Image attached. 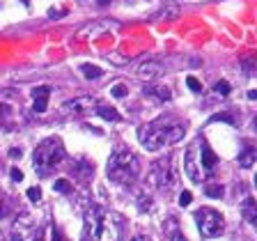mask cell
<instances>
[{"label":"cell","mask_w":257,"mask_h":241,"mask_svg":"<svg viewBox=\"0 0 257 241\" xmlns=\"http://www.w3.org/2000/svg\"><path fill=\"white\" fill-rule=\"evenodd\" d=\"M186 133V122L177 120V117H159V120L149 122V124L140 126L138 131V140L145 149L149 152H159L170 145L179 143Z\"/></svg>","instance_id":"6da1fadb"},{"label":"cell","mask_w":257,"mask_h":241,"mask_svg":"<svg viewBox=\"0 0 257 241\" xmlns=\"http://www.w3.org/2000/svg\"><path fill=\"white\" fill-rule=\"evenodd\" d=\"M140 175V159L131 149H117L108 159V177L117 184H131Z\"/></svg>","instance_id":"7a4b0ae2"},{"label":"cell","mask_w":257,"mask_h":241,"mask_svg":"<svg viewBox=\"0 0 257 241\" xmlns=\"http://www.w3.org/2000/svg\"><path fill=\"white\" fill-rule=\"evenodd\" d=\"M33 161H35V170H39V172H49L51 168L60 165L65 161V147H62L60 138H46V140H42L37 145V149H35Z\"/></svg>","instance_id":"3957f363"},{"label":"cell","mask_w":257,"mask_h":241,"mask_svg":"<svg viewBox=\"0 0 257 241\" xmlns=\"http://www.w3.org/2000/svg\"><path fill=\"white\" fill-rule=\"evenodd\" d=\"M124 239V218L115 211H104L97 225V241H122Z\"/></svg>","instance_id":"277c9868"},{"label":"cell","mask_w":257,"mask_h":241,"mask_svg":"<svg viewBox=\"0 0 257 241\" xmlns=\"http://www.w3.org/2000/svg\"><path fill=\"white\" fill-rule=\"evenodd\" d=\"M149 181L152 186H156L159 191H172L177 186V172L172 168V161L170 159H161L152 165V172H149Z\"/></svg>","instance_id":"5b68a950"},{"label":"cell","mask_w":257,"mask_h":241,"mask_svg":"<svg viewBox=\"0 0 257 241\" xmlns=\"http://www.w3.org/2000/svg\"><path fill=\"white\" fill-rule=\"evenodd\" d=\"M195 220H197V230L204 239H213L223 232V216L211 207H202L195 211Z\"/></svg>","instance_id":"8992f818"},{"label":"cell","mask_w":257,"mask_h":241,"mask_svg":"<svg viewBox=\"0 0 257 241\" xmlns=\"http://www.w3.org/2000/svg\"><path fill=\"white\" fill-rule=\"evenodd\" d=\"M184 172H186L188 179L195 181V184H202V181L207 179V175H204V170H202V163H200V138L188 147L186 156H184Z\"/></svg>","instance_id":"52a82bcc"},{"label":"cell","mask_w":257,"mask_h":241,"mask_svg":"<svg viewBox=\"0 0 257 241\" xmlns=\"http://www.w3.org/2000/svg\"><path fill=\"white\" fill-rule=\"evenodd\" d=\"M94 110H97V99L83 94V97L65 101L62 108H60V113H65V115H90V113H94Z\"/></svg>","instance_id":"ba28073f"},{"label":"cell","mask_w":257,"mask_h":241,"mask_svg":"<svg viewBox=\"0 0 257 241\" xmlns=\"http://www.w3.org/2000/svg\"><path fill=\"white\" fill-rule=\"evenodd\" d=\"M200 163H202V170H204V175L207 177H211L213 170H216V165H218V156L209 149V145L204 143L202 138H200Z\"/></svg>","instance_id":"9c48e42d"},{"label":"cell","mask_w":257,"mask_h":241,"mask_svg":"<svg viewBox=\"0 0 257 241\" xmlns=\"http://www.w3.org/2000/svg\"><path fill=\"white\" fill-rule=\"evenodd\" d=\"M163 62L159 60H145L140 67H138V76L142 78V81H154V78H159L161 74H163Z\"/></svg>","instance_id":"30bf717a"},{"label":"cell","mask_w":257,"mask_h":241,"mask_svg":"<svg viewBox=\"0 0 257 241\" xmlns=\"http://www.w3.org/2000/svg\"><path fill=\"white\" fill-rule=\"evenodd\" d=\"M49 94H51V85H39V88L33 90V113H37V115H42L46 110V106H49Z\"/></svg>","instance_id":"8fae6325"},{"label":"cell","mask_w":257,"mask_h":241,"mask_svg":"<svg viewBox=\"0 0 257 241\" xmlns=\"http://www.w3.org/2000/svg\"><path fill=\"white\" fill-rule=\"evenodd\" d=\"M241 216H243V220H246L248 225L257 223V204L252 197H246V200H243V204H241Z\"/></svg>","instance_id":"7c38bea8"},{"label":"cell","mask_w":257,"mask_h":241,"mask_svg":"<svg viewBox=\"0 0 257 241\" xmlns=\"http://www.w3.org/2000/svg\"><path fill=\"white\" fill-rule=\"evenodd\" d=\"M142 94H145V97H152V99H159V101H170V99H172L170 90L163 88V85H147V88L142 90Z\"/></svg>","instance_id":"4fadbf2b"},{"label":"cell","mask_w":257,"mask_h":241,"mask_svg":"<svg viewBox=\"0 0 257 241\" xmlns=\"http://www.w3.org/2000/svg\"><path fill=\"white\" fill-rule=\"evenodd\" d=\"M255 161H257V152L252 147H246L239 156H236V163H239V168H243V170H250L252 165H255Z\"/></svg>","instance_id":"5bb4252c"},{"label":"cell","mask_w":257,"mask_h":241,"mask_svg":"<svg viewBox=\"0 0 257 241\" xmlns=\"http://www.w3.org/2000/svg\"><path fill=\"white\" fill-rule=\"evenodd\" d=\"M81 74H85V78L88 81H99V78L104 76V69L97 65H90V62H85V65H81Z\"/></svg>","instance_id":"9a60e30c"},{"label":"cell","mask_w":257,"mask_h":241,"mask_svg":"<svg viewBox=\"0 0 257 241\" xmlns=\"http://www.w3.org/2000/svg\"><path fill=\"white\" fill-rule=\"evenodd\" d=\"M97 115L104 117V120H110V122H120V113L115 108H108V106H97Z\"/></svg>","instance_id":"2e32d148"},{"label":"cell","mask_w":257,"mask_h":241,"mask_svg":"<svg viewBox=\"0 0 257 241\" xmlns=\"http://www.w3.org/2000/svg\"><path fill=\"white\" fill-rule=\"evenodd\" d=\"M204 195H209V197H223L225 195V188H223V184H209V186H204Z\"/></svg>","instance_id":"e0dca14e"},{"label":"cell","mask_w":257,"mask_h":241,"mask_svg":"<svg viewBox=\"0 0 257 241\" xmlns=\"http://www.w3.org/2000/svg\"><path fill=\"white\" fill-rule=\"evenodd\" d=\"M230 83H227V81H218V83H216V85H213V94H216V97H220V99H223V97H227V94H230Z\"/></svg>","instance_id":"ac0fdd59"},{"label":"cell","mask_w":257,"mask_h":241,"mask_svg":"<svg viewBox=\"0 0 257 241\" xmlns=\"http://www.w3.org/2000/svg\"><path fill=\"white\" fill-rule=\"evenodd\" d=\"M110 94H113L115 99H122V97H126V94H129V90H126L124 83H117V85H113V88H110Z\"/></svg>","instance_id":"d6986e66"},{"label":"cell","mask_w":257,"mask_h":241,"mask_svg":"<svg viewBox=\"0 0 257 241\" xmlns=\"http://www.w3.org/2000/svg\"><path fill=\"white\" fill-rule=\"evenodd\" d=\"M53 191H58V193H69V191H71V184H69V179H55V184H53Z\"/></svg>","instance_id":"ffe728a7"},{"label":"cell","mask_w":257,"mask_h":241,"mask_svg":"<svg viewBox=\"0 0 257 241\" xmlns=\"http://www.w3.org/2000/svg\"><path fill=\"white\" fill-rule=\"evenodd\" d=\"M23 234L19 230H12V232H0V241H21Z\"/></svg>","instance_id":"44dd1931"},{"label":"cell","mask_w":257,"mask_h":241,"mask_svg":"<svg viewBox=\"0 0 257 241\" xmlns=\"http://www.w3.org/2000/svg\"><path fill=\"white\" fill-rule=\"evenodd\" d=\"M28 200H30V202H39V200H42V188L39 186L28 188Z\"/></svg>","instance_id":"7402d4cb"},{"label":"cell","mask_w":257,"mask_h":241,"mask_svg":"<svg viewBox=\"0 0 257 241\" xmlns=\"http://www.w3.org/2000/svg\"><path fill=\"white\" fill-rule=\"evenodd\" d=\"M46 234H49V241H65L60 234V230H58L55 225H49V227H46Z\"/></svg>","instance_id":"603a6c76"},{"label":"cell","mask_w":257,"mask_h":241,"mask_svg":"<svg viewBox=\"0 0 257 241\" xmlns=\"http://www.w3.org/2000/svg\"><path fill=\"white\" fill-rule=\"evenodd\" d=\"M186 85L193 90V92H202V83L197 81V78H193V76H188V78H186Z\"/></svg>","instance_id":"cb8c5ba5"},{"label":"cell","mask_w":257,"mask_h":241,"mask_svg":"<svg viewBox=\"0 0 257 241\" xmlns=\"http://www.w3.org/2000/svg\"><path fill=\"white\" fill-rule=\"evenodd\" d=\"M191 200H193V195H191L188 191H181V193H179V204H181V207L191 204Z\"/></svg>","instance_id":"d4e9b609"},{"label":"cell","mask_w":257,"mask_h":241,"mask_svg":"<svg viewBox=\"0 0 257 241\" xmlns=\"http://www.w3.org/2000/svg\"><path fill=\"white\" fill-rule=\"evenodd\" d=\"M10 177H12V181H17V184H19V181H23V172L19 168H12L10 170Z\"/></svg>","instance_id":"484cf974"},{"label":"cell","mask_w":257,"mask_h":241,"mask_svg":"<svg viewBox=\"0 0 257 241\" xmlns=\"http://www.w3.org/2000/svg\"><path fill=\"white\" fill-rule=\"evenodd\" d=\"M170 241H188V239L181 234L179 230H175V232H172V236H170Z\"/></svg>","instance_id":"4316f807"},{"label":"cell","mask_w":257,"mask_h":241,"mask_svg":"<svg viewBox=\"0 0 257 241\" xmlns=\"http://www.w3.org/2000/svg\"><path fill=\"white\" fill-rule=\"evenodd\" d=\"M21 156H23V152L19 147H12L10 149V159H21Z\"/></svg>","instance_id":"83f0119b"},{"label":"cell","mask_w":257,"mask_h":241,"mask_svg":"<svg viewBox=\"0 0 257 241\" xmlns=\"http://www.w3.org/2000/svg\"><path fill=\"white\" fill-rule=\"evenodd\" d=\"M248 99H250V101H255V99H257V92H255V90H250V92H248Z\"/></svg>","instance_id":"f1b7e54d"},{"label":"cell","mask_w":257,"mask_h":241,"mask_svg":"<svg viewBox=\"0 0 257 241\" xmlns=\"http://www.w3.org/2000/svg\"><path fill=\"white\" fill-rule=\"evenodd\" d=\"M131 241H152V239H147V236H133Z\"/></svg>","instance_id":"f546056e"},{"label":"cell","mask_w":257,"mask_h":241,"mask_svg":"<svg viewBox=\"0 0 257 241\" xmlns=\"http://www.w3.org/2000/svg\"><path fill=\"white\" fill-rule=\"evenodd\" d=\"M97 3H99V5H108L110 0H97Z\"/></svg>","instance_id":"4dcf8cb0"},{"label":"cell","mask_w":257,"mask_h":241,"mask_svg":"<svg viewBox=\"0 0 257 241\" xmlns=\"http://www.w3.org/2000/svg\"><path fill=\"white\" fill-rule=\"evenodd\" d=\"M23 3H30V0H23Z\"/></svg>","instance_id":"1f68e13d"}]
</instances>
